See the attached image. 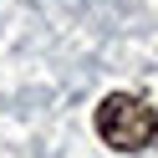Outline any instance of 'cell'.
I'll return each mask as SVG.
<instances>
[{
	"label": "cell",
	"mask_w": 158,
	"mask_h": 158,
	"mask_svg": "<svg viewBox=\"0 0 158 158\" xmlns=\"http://www.w3.org/2000/svg\"><path fill=\"white\" fill-rule=\"evenodd\" d=\"M153 138H158V117H153Z\"/></svg>",
	"instance_id": "cell-2"
},
{
	"label": "cell",
	"mask_w": 158,
	"mask_h": 158,
	"mask_svg": "<svg viewBox=\"0 0 158 158\" xmlns=\"http://www.w3.org/2000/svg\"><path fill=\"white\" fill-rule=\"evenodd\" d=\"M97 138L117 153H138V148L153 143V107L133 92H107L97 102Z\"/></svg>",
	"instance_id": "cell-1"
}]
</instances>
